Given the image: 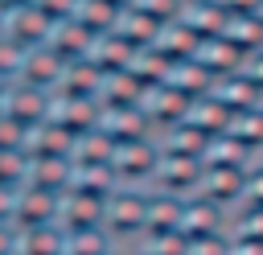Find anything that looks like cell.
<instances>
[{
    "label": "cell",
    "instance_id": "cell-13",
    "mask_svg": "<svg viewBox=\"0 0 263 255\" xmlns=\"http://www.w3.org/2000/svg\"><path fill=\"white\" fill-rule=\"evenodd\" d=\"M226 230H230V239L263 243V206H234V210H230Z\"/></svg>",
    "mask_w": 263,
    "mask_h": 255
},
{
    "label": "cell",
    "instance_id": "cell-19",
    "mask_svg": "<svg viewBox=\"0 0 263 255\" xmlns=\"http://www.w3.org/2000/svg\"><path fill=\"white\" fill-rule=\"evenodd\" d=\"M218 4H222L226 16H255L263 0H218Z\"/></svg>",
    "mask_w": 263,
    "mask_h": 255
},
{
    "label": "cell",
    "instance_id": "cell-2",
    "mask_svg": "<svg viewBox=\"0 0 263 255\" xmlns=\"http://www.w3.org/2000/svg\"><path fill=\"white\" fill-rule=\"evenodd\" d=\"M156 165H160V144H156V136H152V140L115 144L111 173H115V181H119V185H140V189H152Z\"/></svg>",
    "mask_w": 263,
    "mask_h": 255
},
{
    "label": "cell",
    "instance_id": "cell-8",
    "mask_svg": "<svg viewBox=\"0 0 263 255\" xmlns=\"http://www.w3.org/2000/svg\"><path fill=\"white\" fill-rule=\"evenodd\" d=\"M242 181H247V165H205L197 193H205L222 210H234L242 202Z\"/></svg>",
    "mask_w": 263,
    "mask_h": 255
},
{
    "label": "cell",
    "instance_id": "cell-5",
    "mask_svg": "<svg viewBox=\"0 0 263 255\" xmlns=\"http://www.w3.org/2000/svg\"><path fill=\"white\" fill-rule=\"evenodd\" d=\"M107 197L111 193H86V189H66L62 193V230H90V226H103V214H107Z\"/></svg>",
    "mask_w": 263,
    "mask_h": 255
},
{
    "label": "cell",
    "instance_id": "cell-16",
    "mask_svg": "<svg viewBox=\"0 0 263 255\" xmlns=\"http://www.w3.org/2000/svg\"><path fill=\"white\" fill-rule=\"evenodd\" d=\"M21 58H25V49H21L12 37L0 33V82H16V74H21Z\"/></svg>",
    "mask_w": 263,
    "mask_h": 255
},
{
    "label": "cell",
    "instance_id": "cell-14",
    "mask_svg": "<svg viewBox=\"0 0 263 255\" xmlns=\"http://www.w3.org/2000/svg\"><path fill=\"white\" fill-rule=\"evenodd\" d=\"M29 181V152H0V189H21Z\"/></svg>",
    "mask_w": 263,
    "mask_h": 255
},
{
    "label": "cell",
    "instance_id": "cell-10",
    "mask_svg": "<svg viewBox=\"0 0 263 255\" xmlns=\"http://www.w3.org/2000/svg\"><path fill=\"white\" fill-rule=\"evenodd\" d=\"M251 156H263V103H255V107H247V111H238L234 119H230V128H226Z\"/></svg>",
    "mask_w": 263,
    "mask_h": 255
},
{
    "label": "cell",
    "instance_id": "cell-18",
    "mask_svg": "<svg viewBox=\"0 0 263 255\" xmlns=\"http://www.w3.org/2000/svg\"><path fill=\"white\" fill-rule=\"evenodd\" d=\"M238 70H242V74H247V78H251V82H255V90H259V95H263V45H259V49H255V53H247V58H242V66H238Z\"/></svg>",
    "mask_w": 263,
    "mask_h": 255
},
{
    "label": "cell",
    "instance_id": "cell-9",
    "mask_svg": "<svg viewBox=\"0 0 263 255\" xmlns=\"http://www.w3.org/2000/svg\"><path fill=\"white\" fill-rule=\"evenodd\" d=\"M205 95H214L230 115H238V111H247V107H255L263 95L255 90V82L242 74V70H234V74H222V78H214V86L205 90Z\"/></svg>",
    "mask_w": 263,
    "mask_h": 255
},
{
    "label": "cell",
    "instance_id": "cell-3",
    "mask_svg": "<svg viewBox=\"0 0 263 255\" xmlns=\"http://www.w3.org/2000/svg\"><path fill=\"white\" fill-rule=\"evenodd\" d=\"M201 173H205V160H193V156H164V152H160L152 189L173 193V197H193V193L201 189Z\"/></svg>",
    "mask_w": 263,
    "mask_h": 255
},
{
    "label": "cell",
    "instance_id": "cell-15",
    "mask_svg": "<svg viewBox=\"0 0 263 255\" xmlns=\"http://www.w3.org/2000/svg\"><path fill=\"white\" fill-rule=\"evenodd\" d=\"M29 144V128H21L12 115L0 111V152H25Z\"/></svg>",
    "mask_w": 263,
    "mask_h": 255
},
{
    "label": "cell",
    "instance_id": "cell-20",
    "mask_svg": "<svg viewBox=\"0 0 263 255\" xmlns=\"http://www.w3.org/2000/svg\"><path fill=\"white\" fill-rule=\"evenodd\" d=\"M16 247H21V230L12 222H0V255H16Z\"/></svg>",
    "mask_w": 263,
    "mask_h": 255
},
{
    "label": "cell",
    "instance_id": "cell-25",
    "mask_svg": "<svg viewBox=\"0 0 263 255\" xmlns=\"http://www.w3.org/2000/svg\"><path fill=\"white\" fill-rule=\"evenodd\" d=\"M16 255H21V251H16Z\"/></svg>",
    "mask_w": 263,
    "mask_h": 255
},
{
    "label": "cell",
    "instance_id": "cell-24",
    "mask_svg": "<svg viewBox=\"0 0 263 255\" xmlns=\"http://www.w3.org/2000/svg\"><path fill=\"white\" fill-rule=\"evenodd\" d=\"M115 255H123V251H115Z\"/></svg>",
    "mask_w": 263,
    "mask_h": 255
},
{
    "label": "cell",
    "instance_id": "cell-7",
    "mask_svg": "<svg viewBox=\"0 0 263 255\" xmlns=\"http://www.w3.org/2000/svg\"><path fill=\"white\" fill-rule=\"evenodd\" d=\"M62 74H66V62L49 49V41L45 45H33V49H25V58H21V74H16V82H29V86H37V90H58V82H62Z\"/></svg>",
    "mask_w": 263,
    "mask_h": 255
},
{
    "label": "cell",
    "instance_id": "cell-22",
    "mask_svg": "<svg viewBox=\"0 0 263 255\" xmlns=\"http://www.w3.org/2000/svg\"><path fill=\"white\" fill-rule=\"evenodd\" d=\"M8 86H12V82H0V111H4V99H8Z\"/></svg>",
    "mask_w": 263,
    "mask_h": 255
},
{
    "label": "cell",
    "instance_id": "cell-1",
    "mask_svg": "<svg viewBox=\"0 0 263 255\" xmlns=\"http://www.w3.org/2000/svg\"><path fill=\"white\" fill-rule=\"evenodd\" d=\"M148 193L152 189H140V185H115L111 189L103 226H107V234L115 239L119 251H136L144 243V234H148Z\"/></svg>",
    "mask_w": 263,
    "mask_h": 255
},
{
    "label": "cell",
    "instance_id": "cell-21",
    "mask_svg": "<svg viewBox=\"0 0 263 255\" xmlns=\"http://www.w3.org/2000/svg\"><path fill=\"white\" fill-rule=\"evenodd\" d=\"M16 193L21 189H0V222H12V214H16ZM16 226V222H12Z\"/></svg>",
    "mask_w": 263,
    "mask_h": 255
},
{
    "label": "cell",
    "instance_id": "cell-11",
    "mask_svg": "<svg viewBox=\"0 0 263 255\" xmlns=\"http://www.w3.org/2000/svg\"><path fill=\"white\" fill-rule=\"evenodd\" d=\"M21 255H66V230L53 222V226H33V230H21Z\"/></svg>",
    "mask_w": 263,
    "mask_h": 255
},
{
    "label": "cell",
    "instance_id": "cell-12",
    "mask_svg": "<svg viewBox=\"0 0 263 255\" xmlns=\"http://www.w3.org/2000/svg\"><path fill=\"white\" fill-rule=\"evenodd\" d=\"M115 239L107 234V226H90V230H70L66 234V255H115Z\"/></svg>",
    "mask_w": 263,
    "mask_h": 255
},
{
    "label": "cell",
    "instance_id": "cell-23",
    "mask_svg": "<svg viewBox=\"0 0 263 255\" xmlns=\"http://www.w3.org/2000/svg\"><path fill=\"white\" fill-rule=\"evenodd\" d=\"M255 16H259V21H263V4H259V12H255Z\"/></svg>",
    "mask_w": 263,
    "mask_h": 255
},
{
    "label": "cell",
    "instance_id": "cell-17",
    "mask_svg": "<svg viewBox=\"0 0 263 255\" xmlns=\"http://www.w3.org/2000/svg\"><path fill=\"white\" fill-rule=\"evenodd\" d=\"M238 206H263V156H255L247 165V181H242V202Z\"/></svg>",
    "mask_w": 263,
    "mask_h": 255
},
{
    "label": "cell",
    "instance_id": "cell-6",
    "mask_svg": "<svg viewBox=\"0 0 263 255\" xmlns=\"http://www.w3.org/2000/svg\"><path fill=\"white\" fill-rule=\"evenodd\" d=\"M49 107H53V95L49 90H37L29 82H12L8 86V99H4V115H12L21 128H37L49 119Z\"/></svg>",
    "mask_w": 263,
    "mask_h": 255
},
{
    "label": "cell",
    "instance_id": "cell-4",
    "mask_svg": "<svg viewBox=\"0 0 263 255\" xmlns=\"http://www.w3.org/2000/svg\"><path fill=\"white\" fill-rule=\"evenodd\" d=\"M58 214H62V193L41 189V185H21V193H16V214H12L16 230L53 226V222H58ZM58 226H62V222H58Z\"/></svg>",
    "mask_w": 263,
    "mask_h": 255
}]
</instances>
